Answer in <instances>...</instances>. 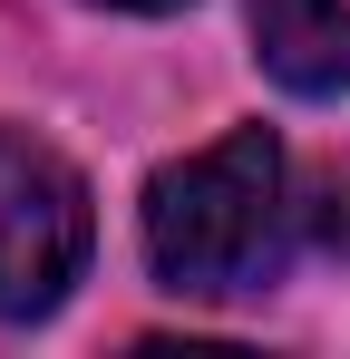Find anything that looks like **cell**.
I'll return each instance as SVG.
<instances>
[{
  "mask_svg": "<svg viewBox=\"0 0 350 359\" xmlns=\"http://www.w3.org/2000/svg\"><path fill=\"white\" fill-rule=\"evenodd\" d=\"M88 184L78 165L0 126V320H39L68 301V282L88 272Z\"/></svg>",
  "mask_w": 350,
  "mask_h": 359,
  "instance_id": "2",
  "label": "cell"
},
{
  "mask_svg": "<svg viewBox=\"0 0 350 359\" xmlns=\"http://www.w3.org/2000/svg\"><path fill=\"white\" fill-rule=\"evenodd\" d=\"M98 10H136V20H156V10H185V0H98Z\"/></svg>",
  "mask_w": 350,
  "mask_h": 359,
  "instance_id": "4",
  "label": "cell"
},
{
  "mask_svg": "<svg viewBox=\"0 0 350 359\" xmlns=\"http://www.w3.org/2000/svg\"><path fill=\"white\" fill-rule=\"evenodd\" d=\"M292 224H302L292 165L263 126H233L146 184V262L166 292H195V301L263 292L292 262Z\"/></svg>",
  "mask_w": 350,
  "mask_h": 359,
  "instance_id": "1",
  "label": "cell"
},
{
  "mask_svg": "<svg viewBox=\"0 0 350 359\" xmlns=\"http://www.w3.org/2000/svg\"><path fill=\"white\" fill-rule=\"evenodd\" d=\"M253 59L292 97H341L350 88V10L341 0H253Z\"/></svg>",
  "mask_w": 350,
  "mask_h": 359,
  "instance_id": "3",
  "label": "cell"
}]
</instances>
